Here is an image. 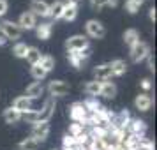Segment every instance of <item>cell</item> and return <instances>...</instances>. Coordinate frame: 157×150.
<instances>
[{
    "label": "cell",
    "mask_w": 157,
    "mask_h": 150,
    "mask_svg": "<svg viewBox=\"0 0 157 150\" xmlns=\"http://www.w3.org/2000/svg\"><path fill=\"white\" fill-rule=\"evenodd\" d=\"M150 55V48L147 43H143V41H138L134 46H131V60L138 64V62H141L145 58Z\"/></svg>",
    "instance_id": "1"
},
{
    "label": "cell",
    "mask_w": 157,
    "mask_h": 150,
    "mask_svg": "<svg viewBox=\"0 0 157 150\" xmlns=\"http://www.w3.org/2000/svg\"><path fill=\"white\" fill-rule=\"evenodd\" d=\"M0 32L7 37V39H13V41L20 39L23 34V30L20 29V25L14 21H2L0 23Z\"/></svg>",
    "instance_id": "2"
},
{
    "label": "cell",
    "mask_w": 157,
    "mask_h": 150,
    "mask_svg": "<svg viewBox=\"0 0 157 150\" xmlns=\"http://www.w3.org/2000/svg\"><path fill=\"white\" fill-rule=\"evenodd\" d=\"M65 48L69 51H83L86 48H90V46H88V39L85 36H72L67 39Z\"/></svg>",
    "instance_id": "3"
},
{
    "label": "cell",
    "mask_w": 157,
    "mask_h": 150,
    "mask_svg": "<svg viewBox=\"0 0 157 150\" xmlns=\"http://www.w3.org/2000/svg\"><path fill=\"white\" fill-rule=\"evenodd\" d=\"M85 30L86 34L90 37H95V39H101V37L106 36V29H104V25L97 20H88L85 25Z\"/></svg>",
    "instance_id": "4"
},
{
    "label": "cell",
    "mask_w": 157,
    "mask_h": 150,
    "mask_svg": "<svg viewBox=\"0 0 157 150\" xmlns=\"http://www.w3.org/2000/svg\"><path fill=\"white\" fill-rule=\"evenodd\" d=\"M69 115H71V118L74 122H78V124H83L85 120H88V111H86V108L83 102H74L69 110Z\"/></svg>",
    "instance_id": "5"
},
{
    "label": "cell",
    "mask_w": 157,
    "mask_h": 150,
    "mask_svg": "<svg viewBox=\"0 0 157 150\" xmlns=\"http://www.w3.org/2000/svg\"><path fill=\"white\" fill-rule=\"evenodd\" d=\"M50 134V122H36L32 127V138L41 143Z\"/></svg>",
    "instance_id": "6"
},
{
    "label": "cell",
    "mask_w": 157,
    "mask_h": 150,
    "mask_svg": "<svg viewBox=\"0 0 157 150\" xmlns=\"http://www.w3.org/2000/svg\"><path fill=\"white\" fill-rule=\"evenodd\" d=\"M30 13L36 16H43V18H50V6L44 0H32L30 2Z\"/></svg>",
    "instance_id": "7"
},
{
    "label": "cell",
    "mask_w": 157,
    "mask_h": 150,
    "mask_svg": "<svg viewBox=\"0 0 157 150\" xmlns=\"http://www.w3.org/2000/svg\"><path fill=\"white\" fill-rule=\"evenodd\" d=\"M48 90L53 97H62V95H67L69 94V85L65 81H60V79H53L48 87Z\"/></svg>",
    "instance_id": "8"
},
{
    "label": "cell",
    "mask_w": 157,
    "mask_h": 150,
    "mask_svg": "<svg viewBox=\"0 0 157 150\" xmlns=\"http://www.w3.org/2000/svg\"><path fill=\"white\" fill-rule=\"evenodd\" d=\"M18 25H20V29L21 30H32V29H36V16L32 14L30 11H25L21 16H20V20H18Z\"/></svg>",
    "instance_id": "9"
},
{
    "label": "cell",
    "mask_w": 157,
    "mask_h": 150,
    "mask_svg": "<svg viewBox=\"0 0 157 150\" xmlns=\"http://www.w3.org/2000/svg\"><path fill=\"white\" fill-rule=\"evenodd\" d=\"M90 57V48H86L83 51H69V62H71L74 67H81L85 58Z\"/></svg>",
    "instance_id": "10"
},
{
    "label": "cell",
    "mask_w": 157,
    "mask_h": 150,
    "mask_svg": "<svg viewBox=\"0 0 157 150\" xmlns=\"http://www.w3.org/2000/svg\"><path fill=\"white\" fill-rule=\"evenodd\" d=\"M94 76H95V81H108V79L113 76V72H111V67L109 64H102V65H97L95 69H94Z\"/></svg>",
    "instance_id": "11"
},
{
    "label": "cell",
    "mask_w": 157,
    "mask_h": 150,
    "mask_svg": "<svg viewBox=\"0 0 157 150\" xmlns=\"http://www.w3.org/2000/svg\"><path fill=\"white\" fill-rule=\"evenodd\" d=\"M53 111H55V99L51 97L44 102V108L39 111V122H50Z\"/></svg>",
    "instance_id": "12"
},
{
    "label": "cell",
    "mask_w": 157,
    "mask_h": 150,
    "mask_svg": "<svg viewBox=\"0 0 157 150\" xmlns=\"http://www.w3.org/2000/svg\"><path fill=\"white\" fill-rule=\"evenodd\" d=\"M134 106L140 111H148L150 108H152V97H150L148 94H140L134 99Z\"/></svg>",
    "instance_id": "13"
},
{
    "label": "cell",
    "mask_w": 157,
    "mask_h": 150,
    "mask_svg": "<svg viewBox=\"0 0 157 150\" xmlns=\"http://www.w3.org/2000/svg\"><path fill=\"white\" fill-rule=\"evenodd\" d=\"M43 90H44L43 83H41V81H34L32 85L27 87L25 95H27L29 99H37V97H41V95H43Z\"/></svg>",
    "instance_id": "14"
},
{
    "label": "cell",
    "mask_w": 157,
    "mask_h": 150,
    "mask_svg": "<svg viewBox=\"0 0 157 150\" xmlns=\"http://www.w3.org/2000/svg\"><path fill=\"white\" fill-rule=\"evenodd\" d=\"M13 108H14V110H18L20 113H23V111H29V110H32V99H29L27 95L16 97Z\"/></svg>",
    "instance_id": "15"
},
{
    "label": "cell",
    "mask_w": 157,
    "mask_h": 150,
    "mask_svg": "<svg viewBox=\"0 0 157 150\" xmlns=\"http://www.w3.org/2000/svg\"><path fill=\"white\" fill-rule=\"evenodd\" d=\"M51 30H53V25H51L50 21L41 23V25H36V34H37V37H39V39H43V41L50 39Z\"/></svg>",
    "instance_id": "16"
},
{
    "label": "cell",
    "mask_w": 157,
    "mask_h": 150,
    "mask_svg": "<svg viewBox=\"0 0 157 150\" xmlns=\"http://www.w3.org/2000/svg\"><path fill=\"white\" fill-rule=\"evenodd\" d=\"M99 95L106 97V99H113L115 95H117V85H115V83H111V81H102Z\"/></svg>",
    "instance_id": "17"
},
{
    "label": "cell",
    "mask_w": 157,
    "mask_h": 150,
    "mask_svg": "<svg viewBox=\"0 0 157 150\" xmlns=\"http://www.w3.org/2000/svg\"><path fill=\"white\" fill-rule=\"evenodd\" d=\"M2 117H4V120L7 122V124H16V122L21 120V113L18 110H14L13 106L7 108V110H4V115Z\"/></svg>",
    "instance_id": "18"
},
{
    "label": "cell",
    "mask_w": 157,
    "mask_h": 150,
    "mask_svg": "<svg viewBox=\"0 0 157 150\" xmlns=\"http://www.w3.org/2000/svg\"><path fill=\"white\" fill-rule=\"evenodd\" d=\"M101 81H86L85 83V87H83V90H85V94H88L90 97H95V95H99L101 94Z\"/></svg>",
    "instance_id": "19"
},
{
    "label": "cell",
    "mask_w": 157,
    "mask_h": 150,
    "mask_svg": "<svg viewBox=\"0 0 157 150\" xmlns=\"http://www.w3.org/2000/svg\"><path fill=\"white\" fill-rule=\"evenodd\" d=\"M109 67H111V72H113V76H122L124 72L127 71V64H125V60H120V58L113 60V62L109 64Z\"/></svg>",
    "instance_id": "20"
},
{
    "label": "cell",
    "mask_w": 157,
    "mask_h": 150,
    "mask_svg": "<svg viewBox=\"0 0 157 150\" xmlns=\"http://www.w3.org/2000/svg\"><path fill=\"white\" fill-rule=\"evenodd\" d=\"M78 16V6H71V4H65L64 13H62V18L65 21H74Z\"/></svg>",
    "instance_id": "21"
},
{
    "label": "cell",
    "mask_w": 157,
    "mask_h": 150,
    "mask_svg": "<svg viewBox=\"0 0 157 150\" xmlns=\"http://www.w3.org/2000/svg\"><path fill=\"white\" fill-rule=\"evenodd\" d=\"M64 7H65V4H64V2H60V0H57V2H53V4L50 6V18H55V20H58V18H62Z\"/></svg>",
    "instance_id": "22"
},
{
    "label": "cell",
    "mask_w": 157,
    "mask_h": 150,
    "mask_svg": "<svg viewBox=\"0 0 157 150\" xmlns=\"http://www.w3.org/2000/svg\"><path fill=\"white\" fill-rule=\"evenodd\" d=\"M124 41H125V44H129V46H134L138 41H140V34H138V30L134 29H129L124 32Z\"/></svg>",
    "instance_id": "23"
},
{
    "label": "cell",
    "mask_w": 157,
    "mask_h": 150,
    "mask_svg": "<svg viewBox=\"0 0 157 150\" xmlns=\"http://www.w3.org/2000/svg\"><path fill=\"white\" fill-rule=\"evenodd\" d=\"M37 64L41 65L46 72H50L51 69H55V58L51 57V55H41V60Z\"/></svg>",
    "instance_id": "24"
},
{
    "label": "cell",
    "mask_w": 157,
    "mask_h": 150,
    "mask_svg": "<svg viewBox=\"0 0 157 150\" xmlns=\"http://www.w3.org/2000/svg\"><path fill=\"white\" fill-rule=\"evenodd\" d=\"M18 148L20 150H37L39 148V141L30 136V138H25V140L18 145Z\"/></svg>",
    "instance_id": "25"
},
{
    "label": "cell",
    "mask_w": 157,
    "mask_h": 150,
    "mask_svg": "<svg viewBox=\"0 0 157 150\" xmlns=\"http://www.w3.org/2000/svg\"><path fill=\"white\" fill-rule=\"evenodd\" d=\"M129 127H131L132 136H143V133H145L147 125H145V122H143V120H132Z\"/></svg>",
    "instance_id": "26"
},
{
    "label": "cell",
    "mask_w": 157,
    "mask_h": 150,
    "mask_svg": "<svg viewBox=\"0 0 157 150\" xmlns=\"http://www.w3.org/2000/svg\"><path fill=\"white\" fill-rule=\"evenodd\" d=\"M25 58H27V60H29L32 65H34V64H37V62L41 60V51L37 50V48H34V46H29V50H27V55H25Z\"/></svg>",
    "instance_id": "27"
},
{
    "label": "cell",
    "mask_w": 157,
    "mask_h": 150,
    "mask_svg": "<svg viewBox=\"0 0 157 150\" xmlns=\"http://www.w3.org/2000/svg\"><path fill=\"white\" fill-rule=\"evenodd\" d=\"M30 74H32V78H34V79L41 81V79L46 78V74H48V72L44 71V69H43L39 64H34L32 67H30Z\"/></svg>",
    "instance_id": "28"
},
{
    "label": "cell",
    "mask_w": 157,
    "mask_h": 150,
    "mask_svg": "<svg viewBox=\"0 0 157 150\" xmlns=\"http://www.w3.org/2000/svg\"><path fill=\"white\" fill-rule=\"evenodd\" d=\"M21 120L29 122V124H36V122H39V111H36V110L23 111L21 113Z\"/></svg>",
    "instance_id": "29"
},
{
    "label": "cell",
    "mask_w": 157,
    "mask_h": 150,
    "mask_svg": "<svg viewBox=\"0 0 157 150\" xmlns=\"http://www.w3.org/2000/svg\"><path fill=\"white\" fill-rule=\"evenodd\" d=\"M27 50H29V46L25 43H16L14 46H13V53H14V57H18V58H25Z\"/></svg>",
    "instance_id": "30"
},
{
    "label": "cell",
    "mask_w": 157,
    "mask_h": 150,
    "mask_svg": "<svg viewBox=\"0 0 157 150\" xmlns=\"http://www.w3.org/2000/svg\"><path fill=\"white\" fill-rule=\"evenodd\" d=\"M145 0H127L125 2V9H127L131 14H134V13H138V9H140V6H141Z\"/></svg>",
    "instance_id": "31"
},
{
    "label": "cell",
    "mask_w": 157,
    "mask_h": 150,
    "mask_svg": "<svg viewBox=\"0 0 157 150\" xmlns=\"http://www.w3.org/2000/svg\"><path fill=\"white\" fill-rule=\"evenodd\" d=\"M74 147H81L78 143V140L74 138V136H71V134H67L64 138V148L67 150V148H74Z\"/></svg>",
    "instance_id": "32"
},
{
    "label": "cell",
    "mask_w": 157,
    "mask_h": 150,
    "mask_svg": "<svg viewBox=\"0 0 157 150\" xmlns=\"http://www.w3.org/2000/svg\"><path fill=\"white\" fill-rule=\"evenodd\" d=\"M69 134L71 136H74V138H78V136H81L83 134V124H72L71 125V129H69Z\"/></svg>",
    "instance_id": "33"
},
{
    "label": "cell",
    "mask_w": 157,
    "mask_h": 150,
    "mask_svg": "<svg viewBox=\"0 0 157 150\" xmlns=\"http://www.w3.org/2000/svg\"><path fill=\"white\" fill-rule=\"evenodd\" d=\"M7 9H9V4H7V0H0V18L7 13Z\"/></svg>",
    "instance_id": "34"
},
{
    "label": "cell",
    "mask_w": 157,
    "mask_h": 150,
    "mask_svg": "<svg viewBox=\"0 0 157 150\" xmlns=\"http://www.w3.org/2000/svg\"><path fill=\"white\" fill-rule=\"evenodd\" d=\"M90 4H92V7H95V9H102L106 6V0H90Z\"/></svg>",
    "instance_id": "35"
},
{
    "label": "cell",
    "mask_w": 157,
    "mask_h": 150,
    "mask_svg": "<svg viewBox=\"0 0 157 150\" xmlns=\"http://www.w3.org/2000/svg\"><path fill=\"white\" fill-rule=\"evenodd\" d=\"M106 6H109V7H117V6H118V0H106Z\"/></svg>",
    "instance_id": "36"
},
{
    "label": "cell",
    "mask_w": 157,
    "mask_h": 150,
    "mask_svg": "<svg viewBox=\"0 0 157 150\" xmlns=\"http://www.w3.org/2000/svg\"><path fill=\"white\" fill-rule=\"evenodd\" d=\"M148 18L152 20V21H155V9H154V7L150 9V13H148Z\"/></svg>",
    "instance_id": "37"
},
{
    "label": "cell",
    "mask_w": 157,
    "mask_h": 150,
    "mask_svg": "<svg viewBox=\"0 0 157 150\" xmlns=\"http://www.w3.org/2000/svg\"><path fill=\"white\" fill-rule=\"evenodd\" d=\"M6 43H7V37H6L4 34H2V32H0V46H4Z\"/></svg>",
    "instance_id": "38"
},
{
    "label": "cell",
    "mask_w": 157,
    "mask_h": 150,
    "mask_svg": "<svg viewBox=\"0 0 157 150\" xmlns=\"http://www.w3.org/2000/svg\"><path fill=\"white\" fill-rule=\"evenodd\" d=\"M67 4H71V6H79L81 0H67Z\"/></svg>",
    "instance_id": "39"
},
{
    "label": "cell",
    "mask_w": 157,
    "mask_h": 150,
    "mask_svg": "<svg viewBox=\"0 0 157 150\" xmlns=\"http://www.w3.org/2000/svg\"><path fill=\"white\" fill-rule=\"evenodd\" d=\"M141 85L145 87V88H148V87H150V81H148V79H143V83H141Z\"/></svg>",
    "instance_id": "40"
}]
</instances>
